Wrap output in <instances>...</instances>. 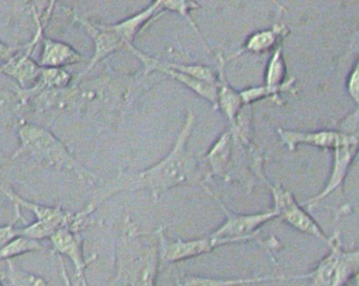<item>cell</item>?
I'll return each mask as SVG.
<instances>
[{
    "label": "cell",
    "mask_w": 359,
    "mask_h": 286,
    "mask_svg": "<svg viewBox=\"0 0 359 286\" xmlns=\"http://www.w3.org/2000/svg\"><path fill=\"white\" fill-rule=\"evenodd\" d=\"M163 8H165L167 12L168 11H171V12L177 13L180 16L184 17V20L192 27L193 31L195 32L197 37L201 40V43L203 44V48L208 53H211L209 46H208L205 40L203 39V34L201 33L198 27H197L196 23H195L192 16H191V11L198 8L199 4L194 1H182V0H180V1H163Z\"/></svg>",
    "instance_id": "obj_24"
},
{
    "label": "cell",
    "mask_w": 359,
    "mask_h": 286,
    "mask_svg": "<svg viewBox=\"0 0 359 286\" xmlns=\"http://www.w3.org/2000/svg\"><path fill=\"white\" fill-rule=\"evenodd\" d=\"M274 207L277 218H280L283 222L295 229L300 233L313 236L316 239L329 243L330 237L317 224L312 216L302 208L291 191L283 189L281 185H271Z\"/></svg>",
    "instance_id": "obj_7"
},
{
    "label": "cell",
    "mask_w": 359,
    "mask_h": 286,
    "mask_svg": "<svg viewBox=\"0 0 359 286\" xmlns=\"http://www.w3.org/2000/svg\"><path fill=\"white\" fill-rule=\"evenodd\" d=\"M50 241L53 245L54 252L67 257L74 265L79 286H88L86 269L93 259H86L83 239L81 233H74L68 229H62L52 236Z\"/></svg>",
    "instance_id": "obj_12"
},
{
    "label": "cell",
    "mask_w": 359,
    "mask_h": 286,
    "mask_svg": "<svg viewBox=\"0 0 359 286\" xmlns=\"http://www.w3.org/2000/svg\"><path fill=\"white\" fill-rule=\"evenodd\" d=\"M39 65L43 67L65 69L69 65L89 62V59L66 42L43 37Z\"/></svg>",
    "instance_id": "obj_15"
},
{
    "label": "cell",
    "mask_w": 359,
    "mask_h": 286,
    "mask_svg": "<svg viewBox=\"0 0 359 286\" xmlns=\"http://www.w3.org/2000/svg\"><path fill=\"white\" fill-rule=\"evenodd\" d=\"M355 286H359V271L357 273L356 277L354 278Z\"/></svg>",
    "instance_id": "obj_30"
},
{
    "label": "cell",
    "mask_w": 359,
    "mask_h": 286,
    "mask_svg": "<svg viewBox=\"0 0 359 286\" xmlns=\"http://www.w3.org/2000/svg\"><path fill=\"white\" fill-rule=\"evenodd\" d=\"M346 88H348L351 98L358 105L357 111H359V58L348 75Z\"/></svg>",
    "instance_id": "obj_27"
},
{
    "label": "cell",
    "mask_w": 359,
    "mask_h": 286,
    "mask_svg": "<svg viewBox=\"0 0 359 286\" xmlns=\"http://www.w3.org/2000/svg\"><path fill=\"white\" fill-rule=\"evenodd\" d=\"M20 46H10L0 40V61L6 62L10 60L20 50Z\"/></svg>",
    "instance_id": "obj_28"
},
{
    "label": "cell",
    "mask_w": 359,
    "mask_h": 286,
    "mask_svg": "<svg viewBox=\"0 0 359 286\" xmlns=\"http://www.w3.org/2000/svg\"><path fill=\"white\" fill-rule=\"evenodd\" d=\"M129 52L133 54L136 58L140 59V62L144 65V72H142V78L152 74L153 72H159V73L165 74L168 77L176 80L177 82L184 84L187 88L198 95L201 98L205 99L213 105L214 109L217 107V86L207 83V82L201 81V80L195 79L191 76L186 74L180 73V72L174 71L165 64L161 59L154 58V57L149 56L144 54L142 50L135 48V46L130 48Z\"/></svg>",
    "instance_id": "obj_11"
},
{
    "label": "cell",
    "mask_w": 359,
    "mask_h": 286,
    "mask_svg": "<svg viewBox=\"0 0 359 286\" xmlns=\"http://www.w3.org/2000/svg\"><path fill=\"white\" fill-rule=\"evenodd\" d=\"M132 86L128 78L110 69L97 77L73 81L72 86L58 93L55 116H74L111 125L127 102Z\"/></svg>",
    "instance_id": "obj_2"
},
{
    "label": "cell",
    "mask_w": 359,
    "mask_h": 286,
    "mask_svg": "<svg viewBox=\"0 0 359 286\" xmlns=\"http://www.w3.org/2000/svg\"><path fill=\"white\" fill-rule=\"evenodd\" d=\"M283 93H290V94L296 95L297 88H296L295 78H290L280 86H268L266 84L259 86H253V88H245L241 92V99L243 104L252 105V103L262 99L271 98L276 104H283V99L280 95Z\"/></svg>",
    "instance_id": "obj_19"
},
{
    "label": "cell",
    "mask_w": 359,
    "mask_h": 286,
    "mask_svg": "<svg viewBox=\"0 0 359 286\" xmlns=\"http://www.w3.org/2000/svg\"><path fill=\"white\" fill-rule=\"evenodd\" d=\"M216 58H217L216 69H217L218 74L217 107L216 109L222 111L224 117L228 119L230 126H232L234 125L237 116L239 115L245 104L241 99V92H237L229 83L226 74V59L220 53L216 54Z\"/></svg>",
    "instance_id": "obj_14"
},
{
    "label": "cell",
    "mask_w": 359,
    "mask_h": 286,
    "mask_svg": "<svg viewBox=\"0 0 359 286\" xmlns=\"http://www.w3.org/2000/svg\"><path fill=\"white\" fill-rule=\"evenodd\" d=\"M264 84L268 86H283L287 79V65H285V57H283V46H277L269 60L266 65V74H264Z\"/></svg>",
    "instance_id": "obj_22"
},
{
    "label": "cell",
    "mask_w": 359,
    "mask_h": 286,
    "mask_svg": "<svg viewBox=\"0 0 359 286\" xmlns=\"http://www.w3.org/2000/svg\"><path fill=\"white\" fill-rule=\"evenodd\" d=\"M285 275H258L252 278H237V279H219V278L201 277L190 273L176 275V286H248L255 283L269 281H287Z\"/></svg>",
    "instance_id": "obj_17"
},
{
    "label": "cell",
    "mask_w": 359,
    "mask_h": 286,
    "mask_svg": "<svg viewBox=\"0 0 359 286\" xmlns=\"http://www.w3.org/2000/svg\"><path fill=\"white\" fill-rule=\"evenodd\" d=\"M329 252L310 273L292 275L289 280H310L312 286H346L359 271V247L346 250L341 246L339 233L330 237Z\"/></svg>",
    "instance_id": "obj_5"
},
{
    "label": "cell",
    "mask_w": 359,
    "mask_h": 286,
    "mask_svg": "<svg viewBox=\"0 0 359 286\" xmlns=\"http://www.w3.org/2000/svg\"><path fill=\"white\" fill-rule=\"evenodd\" d=\"M43 250H45V246L41 243V241L25 237V236H18L0 250V261H9L22 254L43 252Z\"/></svg>",
    "instance_id": "obj_21"
},
{
    "label": "cell",
    "mask_w": 359,
    "mask_h": 286,
    "mask_svg": "<svg viewBox=\"0 0 359 286\" xmlns=\"http://www.w3.org/2000/svg\"><path fill=\"white\" fill-rule=\"evenodd\" d=\"M208 193L217 202L226 214V221L218 227L216 231L210 235L218 238H230V239H237L241 242L253 241L256 240L262 247L271 254V250H274L278 246V242L275 238L271 239L259 240L258 239V231L262 229V225L268 223L269 221L277 218L276 212L274 210L269 212H257V214H236L229 210L220 198L215 193L211 191L208 186H203Z\"/></svg>",
    "instance_id": "obj_6"
},
{
    "label": "cell",
    "mask_w": 359,
    "mask_h": 286,
    "mask_svg": "<svg viewBox=\"0 0 359 286\" xmlns=\"http://www.w3.org/2000/svg\"><path fill=\"white\" fill-rule=\"evenodd\" d=\"M24 115V109L15 90L10 92L0 90V119L14 122L18 125L20 121L25 120Z\"/></svg>",
    "instance_id": "obj_23"
},
{
    "label": "cell",
    "mask_w": 359,
    "mask_h": 286,
    "mask_svg": "<svg viewBox=\"0 0 359 286\" xmlns=\"http://www.w3.org/2000/svg\"><path fill=\"white\" fill-rule=\"evenodd\" d=\"M233 154H234V143H233L230 130H228L218 137L217 140L213 143L205 155V160L210 168L207 180L213 177H219L226 181L228 180L229 175L232 170Z\"/></svg>",
    "instance_id": "obj_16"
},
{
    "label": "cell",
    "mask_w": 359,
    "mask_h": 286,
    "mask_svg": "<svg viewBox=\"0 0 359 286\" xmlns=\"http://www.w3.org/2000/svg\"><path fill=\"white\" fill-rule=\"evenodd\" d=\"M3 275L13 286H49L43 277L18 268L11 260L8 261L7 268Z\"/></svg>",
    "instance_id": "obj_25"
},
{
    "label": "cell",
    "mask_w": 359,
    "mask_h": 286,
    "mask_svg": "<svg viewBox=\"0 0 359 286\" xmlns=\"http://www.w3.org/2000/svg\"><path fill=\"white\" fill-rule=\"evenodd\" d=\"M14 210H15V218H14V220L9 223V224L0 226V250H3L12 240L20 236V229L15 227V223L20 219H22V216L20 214V206L14 205Z\"/></svg>",
    "instance_id": "obj_26"
},
{
    "label": "cell",
    "mask_w": 359,
    "mask_h": 286,
    "mask_svg": "<svg viewBox=\"0 0 359 286\" xmlns=\"http://www.w3.org/2000/svg\"><path fill=\"white\" fill-rule=\"evenodd\" d=\"M161 238V258L169 263L180 262L195 258L203 254H209L212 250L228 245V244L241 243V241L230 238H218L209 235L205 238L195 240L176 239L169 241L165 238V227H159Z\"/></svg>",
    "instance_id": "obj_9"
},
{
    "label": "cell",
    "mask_w": 359,
    "mask_h": 286,
    "mask_svg": "<svg viewBox=\"0 0 359 286\" xmlns=\"http://www.w3.org/2000/svg\"><path fill=\"white\" fill-rule=\"evenodd\" d=\"M74 77L66 69L43 67L41 80L34 88L39 90H64L72 86Z\"/></svg>",
    "instance_id": "obj_20"
},
{
    "label": "cell",
    "mask_w": 359,
    "mask_h": 286,
    "mask_svg": "<svg viewBox=\"0 0 359 286\" xmlns=\"http://www.w3.org/2000/svg\"><path fill=\"white\" fill-rule=\"evenodd\" d=\"M20 147L13 159L28 156L45 168L73 172L83 183H94L96 177L73 155L69 147L45 126L22 120L18 124Z\"/></svg>",
    "instance_id": "obj_4"
},
{
    "label": "cell",
    "mask_w": 359,
    "mask_h": 286,
    "mask_svg": "<svg viewBox=\"0 0 359 286\" xmlns=\"http://www.w3.org/2000/svg\"><path fill=\"white\" fill-rule=\"evenodd\" d=\"M0 286H4L3 283H1V280H0Z\"/></svg>",
    "instance_id": "obj_31"
},
{
    "label": "cell",
    "mask_w": 359,
    "mask_h": 286,
    "mask_svg": "<svg viewBox=\"0 0 359 286\" xmlns=\"http://www.w3.org/2000/svg\"><path fill=\"white\" fill-rule=\"evenodd\" d=\"M195 123L194 111H189L173 149L163 160L142 172L118 175L104 187L94 203L100 205L102 201L121 191L144 189L151 193L154 201H157L163 193L174 187L189 184L205 186V178L201 174L198 160L188 149V141Z\"/></svg>",
    "instance_id": "obj_1"
},
{
    "label": "cell",
    "mask_w": 359,
    "mask_h": 286,
    "mask_svg": "<svg viewBox=\"0 0 359 286\" xmlns=\"http://www.w3.org/2000/svg\"><path fill=\"white\" fill-rule=\"evenodd\" d=\"M358 153V135L346 132L344 140L333 151V166H332L331 176H330L329 181L325 184V189L318 195L304 202L302 206L312 207L315 204L319 203L321 200L331 195L338 187L342 186L346 176H348L351 165L356 159Z\"/></svg>",
    "instance_id": "obj_10"
},
{
    "label": "cell",
    "mask_w": 359,
    "mask_h": 286,
    "mask_svg": "<svg viewBox=\"0 0 359 286\" xmlns=\"http://www.w3.org/2000/svg\"><path fill=\"white\" fill-rule=\"evenodd\" d=\"M277 135L290 151H295L302 144L334 151L344 140L346 132L332 130L302 132L277 128Z\"/></svg>",
    "instance_id": "obj_13"
},
{
    "label": "cell",
    "mask_w": 359,
    "mask_h": 286,
    "mask_svg": "<svg viewBox=\"0 0 359 286\" xmlns=\"http://www.w3.org/2000/svg\"><path fill=\"white\" fill-rule=\"evenodd\" d=\"M289 34V29L287 25H273L270 29H262L252 34L245 40L243 48L236 53L235 57L243 54V53H252V54H262L269 50L276 48L280 46V41Z\"/></svg>",
    "instance_id": "obj_18"
},
{
    "label": "cell",
    "mask_w": 359,
    "mask_h": 286,
    "mask_svg": "<svg viewBox=\"0 0 359 286\" xmlns=\"http://www.w3.org/2000/svg\"><path fill=\"white\" fill-rule=\"evenodd\" d=\"M60 266H62V278H64L65 286H72L71 285L70 278H69L68 273H67L66 265H65L64 261L60 259Z\"/></svg>",
    "instance_id": "obj_29"
},
{
    "label": "cell",
    "mask_w": 359,
    "mask_h": 286,
    "mask_svg": "<svg viewBox=\"0 0 359 286\" xmlns=\"http://www.w3.org/2000/svg\"><path fill=\"white\" fill-rule=\"evenodd\" d=\"M45 32L39 29L30 41L20 44L18 52L6 62H0V74L13 78L18 88L30 90L39 84L43 67L32 59V54L39 43L43 41Z\"/></svg>",
    "instance_id": "obj_8"
},
{
    "label": "cell",
    "mask_w": 359,
    "mask_h": 286,
    "mask_svg": "<svg viewBox=\"0 0 359 286\" xmlns=\"http://www.w3.org/2000/svg\"><path fill=\"white\" fill-rule=\"evenodd\" d=\"M161 258L159 229L144 233L125 219L117 250V280L121 286H156Z\"/></svg>",
    "instance_id": "obj_3"
}]
</instances>
